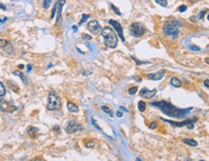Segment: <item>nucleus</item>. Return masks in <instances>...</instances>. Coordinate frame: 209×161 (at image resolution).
Segmentation results:
<instances>
[{
  "mask_svg": "<svg viewBox=\"0 0 209 161\" xmlns=\"http://www.w3.org/2000/svg\"><path fill=\"white\" fill-rule=\"evenodd\" d=\"M150 105L153 107L158 108L159 110H161L165 115H167L169 117L174 118V119H184L187 115H188L191 111L193 110V107L189 108H178L174 104H172L171 102L166 101H153L150 102Z\"/></svg>",
  "mask_w": 209,
  "mask_h": 161,
  "instance_id": "1",
  "label": "nucleus"
},
{
  "mask_svg": "<svg viewBox=\"0 0 209 161\" xmlns=\"http://www.w3.org/2000/svg\"><path fill=\"white\" fill-rule=\"evenodd\" d=\"M101 36L104 39V44L105 46L109 48H116L118 44V37L116 32L114 31L113 28L109 26H106L102 28L101 31Z\"/></svg>",
  "mask_w": 209,
  "mask_h": 161,
  "instance_id": "2",
  "label": "nucleus"
},
{
  "mask_svg": "<svg viewBox=\"0 0 209 161\" xmlns=\"http://www.w3.org/2000/svg\"><path fill=\"white\" fill-rule=\"evenodd\" d=\"M181 27V23L178 20H172L166 24L163 28V32L166 36H170L174 39L177 38L178 33H179V29Z\"/></svg>",
  "mask_w": 209,
  "mask_h": 161,
  "instance_id": "3",
  "label": "nucleus"
},
{
  "mask_svg": "<svg viewBox=\"0 0 209 161\" xmlns=\"http://www.w3.org/2000/svg\"><path fill=\"white\" fill-rule=\"evenodd\" d=\"M62 106V101L61 98L58 95V93L56 91H51L48 94V102L46 107L48 110L54 111V110H59Z\"/></svg>",
  "mask_w": 209,
  "mask_h": 161,
  "instance_id": "4",
  "label": "nucleus"
},
{
  "mask_svg": "<svg viewBox=\"0 0 209 161\" xmlns=\"http://www.w3.org/2000/svg\"><path fill=\"white\" fill-rule=\"evenodd\" d=\"M65 4H66V0H58V1L56 2L55 6H54L52 9V12H51L50 19H52L54 16H55V13H57L56 23H59V21L62 19V10H63V7L65 6Z\"/></svg>",
  "mask_w": 209,
  "mask_h": 161,
  "instance_id": "5",
  "label": "nucleus"
},
{
  "mask_svg": "<svg viewBox=\"0 0 209 161\" xmlns=\"http://www.w3.org/2000/svg\"><path fill=\"white\" fill-rule=\"evenodd\" d=\"M129 31L131 33V35L133 37L136 38H140L144 35L145 33V27L142 23L140 22H133L131 25H130Z\"/></svg>",
  "mask_w": 209,
  "mask_h": 161,
  "instance_id": "6",
  "label": "nucleus"
},
{
  "mask_svg": "<svg viewBox=\"0 0 209 161\" xmlns=\"http://www.w3.org/2000/svg\"><path fill=\"white\" fill-rule=\"evenodd\" d=\"M165 121H168L169 124H172V126H177V127H182V126H187L189 129H193L195 126H194V123L197 121V118H194V119H191V120H187V121H169V120H165V119H161Z\"/></svg>",
  "mask_w": 209,
  "mask_h": 161,
  "instance_id": "7",
  "label": "nucleus"
},
{
  "mask_svg": "<svg viewBox=\"0 0 209 161\" xmlns=\"http://www.w3.org/2000/svg\"><path fill=\"white\" fill-rule=\"evenodd\" d=\"M83 129V126H81L80 124H78L77 121H75L73 120H71L68 123L66 126V132L68 133V134H73V133H76L77 131H79V130H82Z\"/></svg>",
  "mask_w": 209,
  "mask_h": 161,
  "instance_id": "8",
  "label": "nucleus"
},
{
  "mask_svg": "<svg viewBox=\"0 0 209 161\" xmlns=\"http://www.w3.org/2000/svg\"><path fill=\"white\" fill-rule=\"evenodd\" d=\"M87 29L93 35H98L99 32L102 31L100 24H99L98 22V20H96V19L91 20L90 22L87 24Z\"/></svg>",
  "mask_w": 209,
  "mask_h": 161,
  "instance_id": "9",
  "label": "nucleus"
},
{
  "mask_svg": "<svg viewBox=\"0 0 209 161\" xmlns=\"http://www.w3.org/2000/svg\"><path fill=\"white\" fill-rule=\"evenodd\" d=\"M109 24L110 25L113 26V29L118 33V35H119V37L120 38V40L122 42H125V39L123 37V31H122V24H120L119 21H116V20H113V19H109Z\"/></svg>",
  "mask_w": 209,
  "mask_h": 161,
  "instance_id": "10",
  "label": "nucleus"
},
{
  "mask_svg": "<svg viewBox=\"0 0 209 161\" xmlns=\"http://www.w3.org/2000/svg\"><path fill=\"white\" fill-rule=\"evenodd\" d=\"M156 93H157L156 89L148 90L147 88H143V89L140 91V96L145 99H151L156 95Z\"/></svg>",
  "mask_w": 209,
  "mask_h": 161,
  "instance_id": "11",
  "label": "nucleus"
},
{
  "mask_svg": "<svg viewBox=\"0 0 209 161\" xmlns=\"http://www.w3.org/2000/svg\"><path fill=\"white\" fill-rule=\"evenodd\" d=\"M166 71L165 69H162V71H159L157 72H154V74H147V78L150 80H154V81H158L161 80L163 77L165 76Z\"/></svg>",
  "mask_w": 209,
  "mask_h": 161,
  "instance_id": "12",
  "label": "nucleus"
},
{
  "mask_svg": "<svg viewBox=\"0 0 209 161\" xmlns=\"http://www.w3.org/2000/svg\"><path fill=\"white\" fill-rule=\"evenodd\" d=\"M38 132H39V129L35 126H28V128H27V134H28L29 137H31V138L37 137Z\"/></svg>",
  "mask_w": 209,
  "mask_h": 161,
  "instance_id": "13",
  "label": "nucleus"
},
{
  "mask_svg": "<svg viewBox=\"0 0 209 161\" xmlns=\"http://www.w3.org/2000/svg\"><path fill=\"white\" fill-rule=\"evenodd\" d=\"M66 108H68L69 112H71V113H78V112H79L78 106L71 101H68V103H66Z\"/></svg>",
  "mask_w": 209,
  "mask_h": 161,
  "instance_id": "14",
  "label": "nucleus"
},
{
  "mask_svg": "<svg viewBox=\"0 0 209 161\" xmlns=\"http://www.w3.org/2000/svg\"><path fill=\"white\" fill-rule=\"evenodd\" d=\"M14 74H15V75H17V76H19L20 79H21V81L23 82V84H27V83H28V78H27L26 75H24L21 71H15Z\"/></svg>",
  "mask_w": 209,
  "mask_h": 161,
  "instance_id": "15",
  "label": "nucleus"
},
{
  "mask_svg": "<svg viewBox=\"0 0 209 161\" xmlns=\"http://www.w3.org/2000/svg\"><path fill=\"white\" fill-rule=\"evenodd\" d=\"M171 84L175 88H179V87H181V85H182L181 81L178 79L177 77H172L171 78Z\"/></svg>",
  "mask_w": 209,
  "mask_h": 161,
  "instance_id": "16",
  "label": "nucleus"
},
{
  "mask_svg": "<svg viewBox=\"0 0 209 161\" xmlns=\"http://www.w3.org/2000/svg\"><path fill=\"white\" fill-rule=\"evenodd\" d=\"M183 143H185L186 145H189L191 147H197L198 146V142L196 140H194V139H183Z\"/></svg>",
  "mask_w": 209,
  "mask_h": 161,
  "instance_id": "17",
  "label": "nucleus"
},
{
  "mask_svg": "<svg viewBox=\"0 0 209 161\" xmlns=\"http://www.w3.org/2000/svg\"><path fill=\"white\" fill-rule=\"evenodd\" d=\"M146 107H147V104L144 101H140L138 102V109L140 112H144L146 110Z\"/></svg>",
  "mask_w": 209,
  "mask_h": 161,
  "instance_id": "18",
  "label": "nucleus"
},
{
  "mask_svg": "<svg viewBox=\"0 0 209 161\" xmlns=\"http://www.w3.org/2000/svg\"><path fill=\"white\" fill-rule=\"evenodd\" d=\"M101 109H102V111H103L104 113L108 114L111 118H113V116H114V115H113V112H112V110L108 107V106H104V105H103V106H101Z\"/></svg>",
  "mask_w": 209,
  "mask_h": 161,
  "instance_id": "19",
  "label": "nucleus"
},
{
  "mask_svg": "<svg viewBox=\"0 0 209 161\" xmlns=\"http://www.w3.org/2000/svg\"><path fill=\"white\" fill-rule=\"evenodd\" d=\"M6 95V88L4 86V84H3V82L1 81L0 82V96L3 98Z\"/></svg>",
  "mask_w": 209,
  "mask_h": 161,
  "instance_id": "20",
  "label": "nucleus"
},
{
  "mask_svg": "<svg viewBox=\"0 0 209 161\" xmlns=\"http://www.w3.org/2000/svg\"><path fill=\"white\" fill-rule=\"evenodd\" d=\"M95 145H96V141L93 140V139H91L90 141H88L87 143H85V147L88 148V149L93 148V147H95Z\"/></svg>",
  "mask_w": 209,
  "mask_h": 161,
  "instance_id": "21",
  "label": "nucleus"
},
{
  "mask_svg": "<svg viewBox=\"0 0 209 161\" xmlns=\"http://www.w3.org/2000/svg\"><path fill=\"white\" fill-rule=\"evenodd\" d=\"M208 12V10H203V11H201V12H199V15H197V19H203V17L205 16V14H206Z\"/></svg>",
  "mask_w": 209,
  "mask_h": 161,
  "instance_id": "22",
  "label": "nucleus"
},
{
  "mask_svg": "<svg viewBox=\"0 0 209 161\" xmlns=\"http://www.w3.org/2000/svg\"><path fill=\"white\" fill-rule=\"evenodd\" d=\"M157 4H159L162 7H167L168 6V0H155Z\"/></svg>",
  "mask_w": 209,
  "mask_h": 161,
  "instance_id": "23",
  "label": "nucleus"
},
{
  "mask_svg": "<svg viewBox=\"0 0 209 161\" xmlns=\"http://www.w3.org/2000/svg\"><path fill=\"white\" fill-rule=\"evenodd\" d=\"M91 17V16L90 15H86V14H83L82 15V19H81V20L79 21V25H82V24L85 22V21H86L88 19H90Z\"/></svg>",
  "mask_w": 209,
  "mask_h": 161,
  "instance_id": "24",
  "label": "nucleus"
},
{
  "mask_svg": "<svg viewBox=\"0 0 209 161\" xmlns=\"http://www.w3.org/2000/svg\"><path fill=\"white\" fill-rule=\"evenodd\" d=\"M137 91H138V87H136V86L131 87L130 89H128V94H129V95L133 96V95H135V94L137 93Z\"/></svg>",
  "mask_w": 209,
  "mask_h": 161,
  "instance_id": "25",
  "label": "nucleus"
},
{
  "mask_svg": "<svg viewBox=\"0 0 209 161\" xmlns=\"http://www.w3.org/2000/svg\"><path fill=\"white\" fill-rule=\"evenodd\" d=\"M51 2H52V0H44V3H42V7L44 9H48L49 8V6L51 4Z\"/></svg>",
  "mask_w": 209,
  "mask_h": 161,
  "instance_id": "26",
  "label": "nucleus"
},
{
  "mask_svg": "<svg viewBox=\"0 0 209 161\" xmlns=\"http://www.w3.org/2000/svg\"><path fill=\"white\" fill-rule=\"evenodd\" d=\"M187 10V6L186 5H181L178 7V11L180 12V13H183V12H185Z\"/></svg>",
  "mask_w": 209,
  "mask_h": 161,
  "instance_id": "27",
  "label": "nucleus"
},
{
  "mask_svg": "<svg viewBox=\"0 0 209 161\" xmlns=\"http://www.w3.org/2000/svg\"><path fill=\"white\" fill-rule=\"evenodd\" d=\"M111 7H112V9H114L115 12H116V14L118 15V16H120V15H122V13H120V10H119V9H118V8L116 7V6H114L113 4H111Z\"/></svg>",
  "mask_w": 209,
  "mask_h": 161,
  "instance_id": "28",
  "label": "nucleus"
},
{
  "mask_svg": "<svg viewBox=\"0 0 209 161\" xmlns=\"http://www.w3.org/2000/svg\"><path fill=\"white\" fill-rule=\"evenodd\" d=\"M189 48H190V49L194 50V51H199V50H201V48H199V46H197V45H194V44L190 45Z\"/></svg>",
  "mask_w": 209,
  "mask_h": 161,
  "instance_id": "29",
  "label": "nucleus"
},
{
  "mask_svg": "<svg viewBox=\"0 0 209 161\" xmlns=\"http://www.w3.org/2000/svg\"><path fill=\"white\" fill-rule=\"evenodd\" d=\"M156 127H157L156 121H152V123L149 124V128H151V129H154V128H156Z\"/></svg>",
  "mask_w": 209,
  "mask_h": 161,
  "instance_id": "30",
  "label": "nucleus"
},
{
  "mask_svg": "<svg viewBox=\"0 0 209 161\" xmlns=\"http://www.w3.org/2000/svg\"><path fill=\"white\" fill-rule=\"evenodd\" d=\"M131 58H132V60H134L136 63H137V65H141V64H145L146 62H140V61H138L137 59L135 58V57H133V56H131Z\"/></svg>",
  "mask_w": 209,
  "mask_h": 161,
  "instance_id": "31",
  "label": "nucleus"
},
{
  "mask_svg": "<svg viewBox=\"0 0 209 161\" xmlns=\"http://www.w3.org/2000/svg\"><path fill=\"white\" fill-rule=\"evenodd\" d=\"M82 38L85 39V40H91V39H92V37H91V36L87 35V34H83V35H82Z\"/></svg>",
  "mask_w": 209,
  "mask_h": 161,
  "instance_id": "32",
  "label": "nucleus"
},
{
  "mask_svg": "<svg viewBox=\"0 0 209 161\" xmlns=\"http://www.w3.org/2000/svg\"><path fill=\"white\" fill-rule=\"evenodd\" d=\"M30 161H42V158L41 156H38V157H34V158H32Z\"/></svg>",
  "mask_w": 209,
  "mask_h": 161,
  "instance_id": "33",
  "label": "nucleus"
},
{
  "mask_svg": "<svg viewBox=\"0 0 209 161\" xmlns=\"http://www.w3.org/2000/svg\"><path fill=\"white\" fill-rule=\"evenodd\" d=\"M92 121H93V126H95L96 127V128H98V129H99V130H101V128H100V127L98 126V124H96V121H95V120H93V119H92Z\"/></svg>",
  "mask_w": 209,
  "mask_h": 161,
  "instance_id": "34",
  "label": "nucleus"
},
{
  "mask_svg": "<svg viewBox=\"0 0 209 161\" xmlns=\"http://www.w3.org/2000/svg\"><path fill=\"white\" fill-rule=\"evenodd\" d=\"M203 84H204L205 87H207L208 89H209V79H205V80L203 81Z\"/></svg>",
  "mask_w": 209,
  "mask_h": 161,
  "instance_id": "35",
  "label": "nucleus"
},
{
  "mask_svg": "<svg viewBox=\"0 0 209 161\" xmlns=\"http://www.w3.org/2000/svg\"><path fill=\"white\" fill-rule=\"evenodd\" d=\"M32 69H33V66H32V65H27V72L31 71Z\"/></svg>",
  "mask_w": 209,
  "mask_h": 161,
  "instance_id": "36",
  "label": "nucleus"
},
{
  "mask_svg": "<svg viewBox=\"0 0 209 161\" xmlns=\"http://www.w3.org/2000/svg\"><path fill=\"white\" fill-rule=\"evenodd\" d=\"M117 117L118 118H122V111H117Z\"/></svg>",
  "mask_w": 209,
  "mask_h": 161,
  "instance_id": "37",
  "label": "nucleus"
},
{
  "mask_svg": "<svg viewBox=\"0 0 209 161\" xmlns=\"http://www.w3.org/2000/svg\"><path fill=\"white\" fill-rule=\"evenodd\" d=\"M120 111H123V112H128V110H127L126 108L123 107V106H120Z\"/></svg>",
  "mask_w": 209,
  "mask_h": 161,
  "instance_id": "38",
  "label": "nucleus"
},
{
  "mask_svg": "<svg viewBox=\"0 0 209 161\" xmlns=\"http://www.w3.org/2000/svg\"><path fill=\"white\" fill-rule=\"evenodd\" d=\"M133 78H134L135 80H138V82H141V81H142L141 77H139V76H134V77H133Z\"/></svg>",
  "mask_w": 209,
  "mask_h": 161,
  "instance_id": "39",
  "label": "nucleus"
},
{
  "mask_svg": "<svg viewBox=\"0 0 209 161\" xmlns=\"http://www.w3.org/2000/svg\"><path fill=\"white\" fill-rule=\"evenodd\" d=\"M72 30H73V32H77V26L72 25Z\"/></svg>",
  "mask_w": 209,
  "mask_h": 161,
  "instance_id": "40",
  "label": "nucleus"
},
{
  "mask_svg": "<svg viewBox=\"0 0 209 161\" xmlns=\"http://www.w3.org/2000/svg\"><path fill=\"white\" fill-rule=\"evenodd\" d=\"M0 6H1V9H2V10H6V6L4 7V5H3L2 3H1V4H0Z\"/></svg>",
  "mask_w": 209,
  "mask_h": 161,
  "instance_id": "41",
  "label": "nucleus"
},
{
  "mask_svg": "<svg viewBox=\"0 0 209 161\" xmlns=\"http://www.w3.org/2000/svg\"><path fill=\"white\" fill-rule=\"evenodd\" d=\"M135 160H136V161H142V159L140 158V157H136Z\"/></svg>",
  "mask_w": 209,
  "mask_h": 161,
  "instance_id": "42",
  "label": "nucleus"
},
{
  "mask_svg": "<svg viewBox=\"0 0 209 161\" xmlns=\"http://www.w3.org/2000/svg\"><path fill=\"white\" fill-rule=\"evenodd\" d=\"M23 67H24L23 65H19V69H23Z\"/></svg>",
  "mask_w": 209,
  "mask_h": 161,
  "instance_id": "43",
  "label": "nucleus"
},
{
  "mask_svg": "<svg viewBox=\"0 0 209 161\" xmlns=\"http://www.w3.org/2000/svg\"><path fill=\"white\" fill-rule=\"evenodd\" d=\"M207 19L209 20V15H208V16H207Z\"/></svg>",
  "mask_w": 209,
  "mask_h": 161,
  "instance_id": "44",
  "label": "nucleus"
},
{
  "mask_svg": "<svg viewBox=\"0 0 209 161\" xmlns=\"http://www.w3.org/2000/svg\"><path fill=\"white\" fill-rule=\"evenodd\" d=\"M199 161H204V160H199Z\"/></svg>",
  "mask_w": 209,
  "mask_h": 161,
  "instance_id": "45",
  "label": "nucleus"
}]
</instances>
